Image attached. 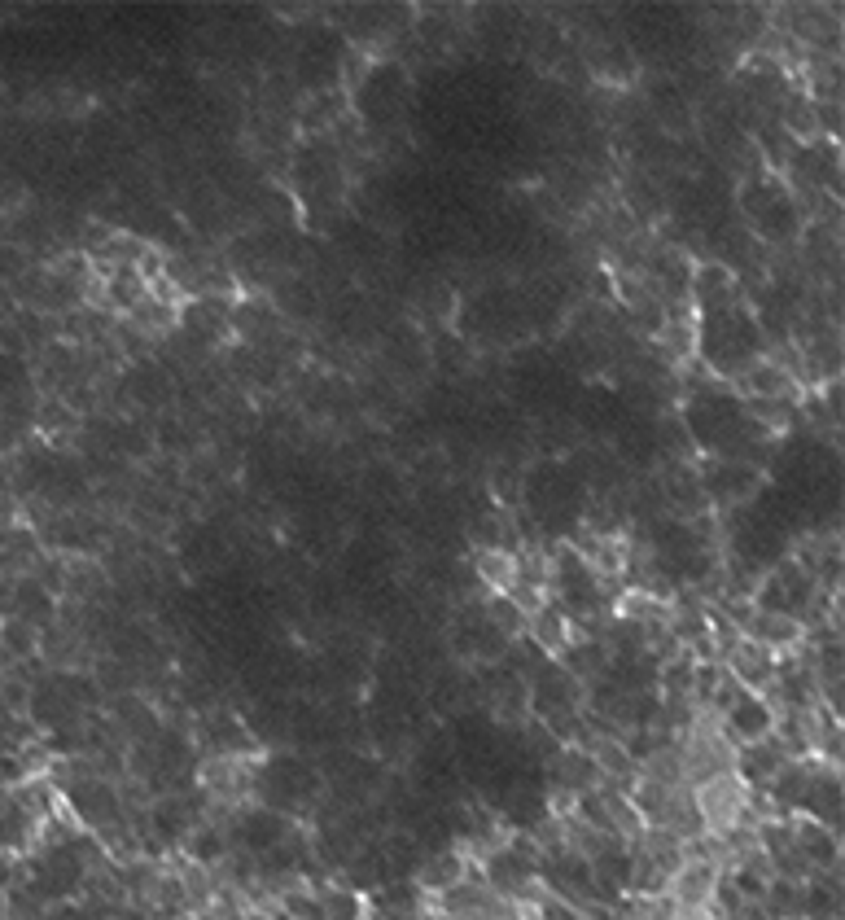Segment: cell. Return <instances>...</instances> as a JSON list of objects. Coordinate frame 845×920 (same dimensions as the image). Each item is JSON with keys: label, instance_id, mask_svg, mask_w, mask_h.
<instances>
[{"label": "cell", "instance_id": "obj_5", "mask_svg": "<svg viewBox=\"0 0 845 920\" xmlns=\"http://www.w3.org/2000/svg\"><path fill=\"white\" fill-rule=\"evenodd\" d=\"M486 627H495L504 640H517V636H522V627H526L522 605H513L508 596H495V601L486 605Z\"/></svg>", "mask_w": 845, "mask_h": 920}, {"label": "cell", "instance_id": "obj_1", "mask_svg": "<svg viewBox=\"0 0 845 920\" xmlns=\"http://www.w3.org/2000/svg\"><path fill=\"white\" fill-rule=\"evenodd\" d=\"M771 710H767V701H758L754 693H740V701L732 710H727V732L736 736V741H745V745H758V741H767V732H771Z\"/></svg>", "mask_w": 845, "mask_h": 920}, {"label": "cell", "instance_id": "obj_7", "mask_svg": "<svg viewBox=\"0 0 845 920\" xmlns=\"http://www.w3.org/2000/svg\"><path fill=\"white\" fill-rule=\"evenodd\" d=\"M535 640L543 644V649H561L565 644V623H561L557 609H539L535 614Z\"/></svg>", "mask_w": 845, "mask_h": 920}, {"label": "cell", "instance_id": "obj_4", "mask_svg": "<svg viewBox=\"0 0 845 920\" xmlns=\"http://www.w3.org/2000/svg\"><path fill=\"white\" fill-rule=\"evenodd\" d=\"M697 303L705 307V312H710L714 303H723L727 294H732V272L723 268V263H701L697 268Z\"/></svg>", "mask_w": 845, "mask_h": 920}, {"label": "cell", "instance_id": "obj_10", "mask_svg": "<svg viewBox=\"0 0 845 920\" xmlns=\"http://www.w3.org/2000/svg\"><path fill=\"white\" fill-rule=\"evenodd\" d=\"M219 850H224L219 833H198V837H193V855H198V859H219Z\"/></svg>", "mask_w": 845, "mask_h": 920}, {"label": "cell", "instance_id": "obj_3", "mask_svg": "<svg viewBox=\"0 0 845 920\" xmlns=\"http://www.w3.org/2000/svg\"><path fill=\"white\" fill-rule=\"evenodd\" d=\"M281 833H285V820L276 811H250L246 820H241V842L250 850H272L281 842Z\"/></svg>", "mask_w": 845, "mask_h": 920}, {"label": "cell", "instance_id": "obj_9", "mask_svg": "<svg viewBox=\"0 0 845 920\" xmlns=\"http://www.w3.org/2000/svg\"><path fill=\"white\" fill-rule=\"evenodd\" d=\"M355 912H360L355 894H342V890L324 894V916H329V920H355Z\"/></svg>", "mask_w": 845, "mask_h": 920}, {"label": "cell", "instance_id": "obj_8", "mask_svg": "<svg viewBox=\"0 0 845 920\" xmlns=\"http://www.w3.org/2000/svg\"><path fill=\"white\" fill-rule=\"evenodd\" d=\"M478 566H482L478 574H482L486 583H495V588H508V583H513V561H508L504 552H495V548H491V552H482V557H478Z\"/></svg>", "mask_w": 845, "mask_h": 920}, {"label": "cell", "instance_id": "obj_2", "mask_svg": "<svg viewBox=\"0 0 845 920\" xmlns=\"http://www.w3.org/2000/svg\"><path fill=\"white\" fill-rule=\"evenodd\" d=\"M745 386H749V395H758V399H789L793 395L789 368H780V364H771V360H758L754 368H749Z\"/></svg>", "mask_w": 845, "mask_h": 920}, {"label": "cell", "instance_id": "obj_6", "mask_svg": "<svg viewBox=\"0 0 845 920\" xmlns=\"http://www.w3.org/2000/svg\"><path fill=\"white\" fill-rule=\"evenodd\" d=\"M460 881V859L451 855V850H434V859L421 868V885H430V890H447V885Z\"/></svg>", "mask_w": 845, "mask_h": 920}, {"label": "cell", "instance_id": "obj_11", "mask_svg": "<svg viewBox=\"0 0 845 920\" xmlns=\"http://www.w3.org/2000/svg\"><path fill=\"white\" fill-rule=\"evenodd\" d=\"M57 920H88V916H79V912H66V916H57Z\"/></svg>", "mask_w": 845, "mask_h": 920}]
</instances>
